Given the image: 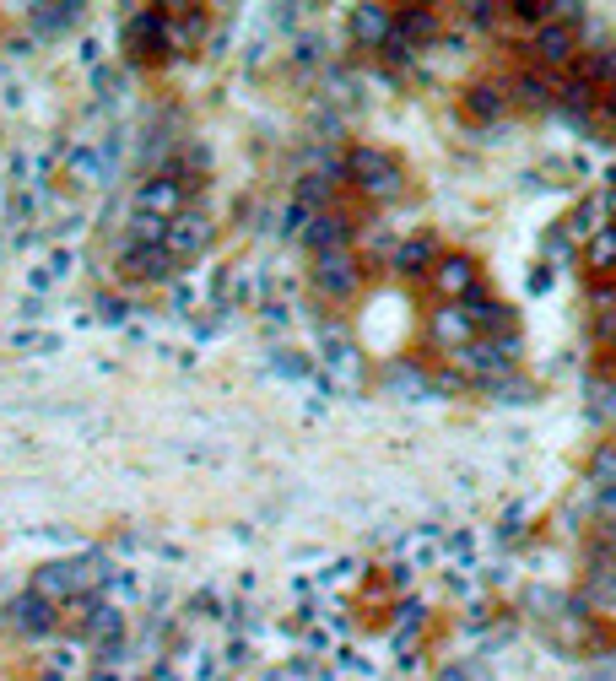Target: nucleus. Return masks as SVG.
Wrapping results in <instances>:
<instances>
[{
    "label": "nucleus",
    "instance_id": "f257e3e1",
    "mask_svg": "<svg viewBox=\"0 0 616 681\" xmlns=\"http://www.w3.org/2000/svg\"><path fill=\"white\" fill-rule=\"evenodd\" d=\"M319 282H325L330 292H352V282H357L352 260H346L341 249H336V255H319Z\"/></svg>",
    "mask_w": 616,
    "mask_h": 681
},
{
    "label": "nucleus",
    "instance_id": "f03ea898",
    "mask_svg": "<svg viewBox=\"0 0 616 681\" xmlns=\"http://www.w3.org/2000/svg\"><path fill=\"white\" fill-rule=\"evenodd\" d=\"M568 55H573V33H568V28H546V33H541V60L562 65Z\"/></svg>",
    "mask_w": 616,
    "mask_h": 681
},
{
    "label": "nucleus",
    "instance_id": "7ed1b4c3",
    "mask_svg": "<svg viewBox=\"0 0 616 681\" xmlns=\"http://www.w3.org/2000/svg\"><path fill=\"white\" fill-rule=\"evenodd\" d=\"M390 33V11H357V38H373V44H379V38Z\"/></svg>",
    "mask_w": 616,
    "mask_h": 681
}]
</instances>
